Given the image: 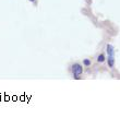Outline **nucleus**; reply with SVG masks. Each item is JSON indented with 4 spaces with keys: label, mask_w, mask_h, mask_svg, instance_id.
Here are the masks:
<instances>
[{
    "label": "nucleus",
    "mask_w": 120,
    "mask_h": 130,
    "mask_svg": "<svg viewBox=\"0 0 120 130\" xmlns=\"http://www.w3.org/2000/svg\"><path fill=\"white\" fill-rule=\"evenodd\" d=\"M71 70H72V73H73L74 78L80 79V75H81L83 72V67H82V64H80V63H73Z\"/></svg>",
    "instance_id": "f257e3e1"
},
{
    "label": "nucleus",
    "mask_w": 120,
    "mask_h": 130,
    "mask_svg": "<svg viewBox=\"0 0 120 130\" xmlns=\"http://www.w3.org/2000/svg\"><path fill=\"white\" fill-rule=\"evenodd\" d=\"M106 52L108 54V56H115V47L110 44H108L106 46Z\"/></svg>",
    "instance_id": "f03ea898"
},
{
    "label": "nucleus",
    "mask_w": 120,
    "mask_h": 130,
    "mask_svg": "<svg viewBox=\"0 0 120 130\" xmlns=\"http://www.w3.org/2000/svg\"><path fill=\"white\" fill-rule=\"evenodd\" d=\"M107 63H108V67L109 68H114L115 67V57L114 56H108Z\"/></svg>",
    "instance_id": "7ed1b4c3"
},
{
    "label": "nucleus",
    "mask_w": 120,
    "mask_h": 130,
    "mask_svg": "<svg viewBox=\"0 0 120 130\" xmlns=\"http://www.w3.org/2000/svg\"><path fill=\"white\" fill-rule=\"evenodd\" d=\"M105 60H106V57H105V55H104V54H100V55L97 57V61H98V62H99V63L104 62Z\"/></svg>",
    "instance_id": "20e7f679"
},
{
    "label": "nucleus",
    "mask_w": 120,
    "mask_h": 130,
    "mask_svg": "<svg viewBox=\"0 0 120 130\" xmlns=\"http://www.w3.org/2000/svg\"><path fill=\"white\" fill-rule=\"evenodd\" d=\"M83 64H84L85 67L91 66V60L90 59H84V60H83Z\"/></svg>",
    "instance_id": "39448f33"
},
{
    "label": "nucleus",
    "mask_w": 120,
    "mask_h": 130,
    "mask_svg": "<svg viewBox=\"0 0 120 130\" xmlns=\"http://www.w3.org/2000/svg\"><path fill=\"white\" fill-rule=\"evenodd\" d=\"M30 1H31V2H34V1H35V0H30Z\"/></svg>",
    "instance_id": "423d86ee"
}]
</instances>
